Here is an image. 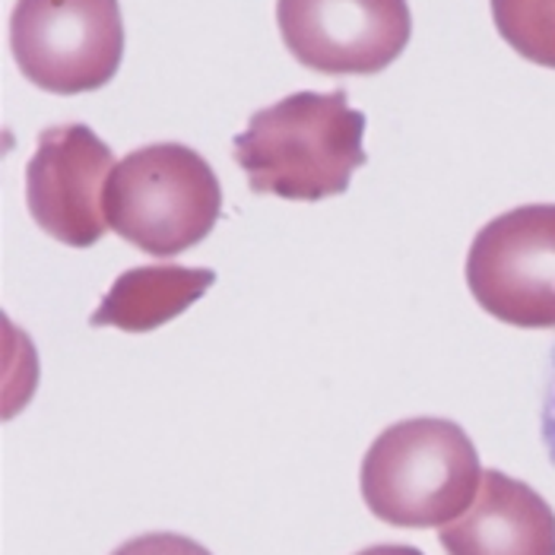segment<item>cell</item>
Here are the masks:
<instances>
[{"label":"cell","mask_w":555,"mask_h":555,"mask_svg":"<svg viewBox=\"0 0 555 555\" xmlns=\"http://www.w3.org/2000/svg\"><path fill=\"white\" fill-rule=\"evenodd\" d=\"M540 438L550 454V464L555 467V346L546 365V387H543V406H540Z\"/></svg>","instance_id":"12"},{"label":"cell","mask_w":555,"mask_h":555,"mask_svg":"<svg viewBox=\"0 0 555 555\" xmlns=\"http://www.w3.org/2000/svg\"><path fill=\"white\" fill-rule=\"evenodd\" d=\"M283 44L301 67L327 77H372L410 44L406 0H276Z\"/></svg>","instance_id":"6"},{"label":"cell","mask_w":555,"mask_h":555,"mask_svg":"<svg viewBox=\"0 0 555 555\" xmlns=\"http://www.w3.org/2000/svg\"><path fill=\"white\" fill-rule=\"evenodd\" d=\"M359 555H423L416 546H393V543H387V546H369V550H362Z\"/></svg>","instance_id":"13"},{"label":"cell","mask_w":555,"mask_h":555,"mask_svg":"<svg viewBox=\"0 0 555 555\" xmlns=\"http://www.w3.org/2000/svg\"><path fill=\"white\" fill-rule=\"evenodd\" d=\"M362 133L365 115L343 89L293 92L255 112L232 150L255 194L311 204L343 194L365 166Z\"/></svg>","instance_id":"1"},{"label":"cell","mask_w":555,"mask_h":555,"mask_svg":"<svg viewBox=\"0 0 555 555\" xmlns=\"http://www.w3.org/2000/svg\"><path fill=\"white\" fill-rule=\"evenodd\" d=\"M115 169L108 143L86 125L42 130L26 166V204L44 235L70 248L95 245L112 229L105 191Z\"/></svg>","instance_id":"7"},{"label":"cell","mask_w":555,"mask_h":555,"mask_svg":"<svg viewBox=\"0 0 555 555\" xmlns=\"http://www.w3.org/2000/svg\"><path fill=\"white\" fill-rule=\"evenodd\" d=\"M112 555H214L201 543L181 537V533H143L133 537L125 546H118Z\"/></svg>","instance_id":"11"},{"label":"cell","mask_w":555,"mask_h":555,"mask_svg":"<svg viewBox=\"0 0 555 555\" xmlns=\"http://www.w3.org/2000/svg\"><path fill=\"white\" fill-rule=\"evenodd\" d=\"M216 283L207 267L153 263L133 267L115 280L108 296L89 318L92 327H118L125 334H146L171 318L184 314L197 299H204Z\"/></svg>","instance_id":"9"},{"label":"cell","mask_w":555,"mask_h":555,"mask_svg":"<svg viewBox=\"0 0 555 555\" xmlns=\"http://www.w3.org/2000/svg\"><path fill=\"white\" fill-rule=\"evenodd\" d=\"M476 305L524 331L555 327V204H527L489 219L467 255Z\"/></svg>","instance_id":"5"},{"label":"cell","mask_w":555,"mask_h":555,"mask_svg":"<svg viewBox=\"0 0 555 555\" xmlns=\"http://www.w3.org/2000/svg\"><path fill=\"white\" fill-rule=\"evenodd\" d=\"M10 51L20 74L44 92L80 95L112 83L125 57L118 0H16Z\"/></svg>","instance_id":"4"},{"label":"cell","mask_w":555,"mask_h":555,"mask_svg":"<svg viewBox=\"0 0 555 555\" xmlns=\"http://www.w3.org/2000/svg\"><path fill=\"white\" fill-rule=\"evenodd\" d=\"M495 29L514 51L555 70V0H489Z\"/></svg>","instance_id":"10"},{"label":"cell","mask_w":555,"mask_h":555,"mask_svg":"<svg viewBox=\"0 0 555 555\" xmlns=\"http://www.w3.org/2000/svg\"><path fill=\"white\" fill-rule=\"evenodd\" d=\"M438 540L448 555H555V512L527 482L482 470L473 505Z\"/></svg>","instance_id":"8"},{"label":"cell","mask_w":555,"mask_h":555,"mask_svg":"<svg viewBox=\"0 0 555 555\" xmlns=\"http://www.w3.org/2000/svg\"><path fill=\"white\" fill-rule=\"evenodd\" d=\"M482 470L470 435L451 420H403L365 451L359 486L369 512L390 527H444L467 512Z\"/></svg>","instance_id":"2"},{"label":"cell","mask_w":555,"mask_h":555,"mask_svg":"<svg viewBox=\"0 0 555 555\" xmlns=\"http://www.w3.org/2000/svg\"><path fill=\"white\" fill-rule=\"evenodd\" d=\"M219 214V178L184 143H153L128 153L105 191L112 232L153 257H175L201 245Z\"/></svg>","instance_id":"3"}]
</instances>
